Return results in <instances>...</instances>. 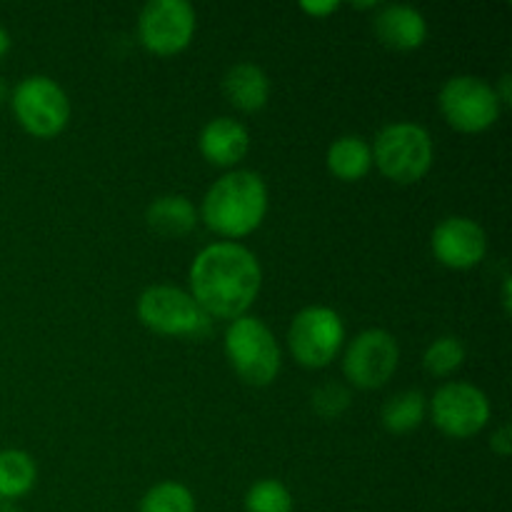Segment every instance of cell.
Listing matches in <instances>:
<instances>
[{"label": "cell", "instance_id": "cell-1", "mask_svg": "<svg viewBox=\"0 0 512 512\" xmlns=\"http://www.w3.org/2000/svg\"><path fill=\"white\" fill-rule=\"evenodd\" d=\"M263 285V268L245 245L233 240L205 245L190 265V295L208 318L248 315Z\"/></svg>", "mask_w": 512, "mask_h": 512}, {"label": "cell", "instance_id": "cell-2", "mask_svg": "<svg viewBox=\"0 0 512 512\" xmlns=\"http://www.w3.org/2000/svg\"><path fill=\"white\" fill-rule=\"evenodd\" d=\"M268 213V185L255 170H230L205 193L200 215L220 238L238 240L260 228Z\"/></svg>", "mask_w": 512, "mask_h": 512}, {"label": "cell", "instance_id": "cell-3", "mask_svg": "<svg viewBox=\"0 0 512 512\" xmlns=\"http://www.w3.org/2000/svg\"><path fill=\"white\" fill-rule=\"evenodd\" d=\"M373 163L380 173L398 185H413L433 168L435 145L428 128L410 120L390 123L375 135Z\"/></svg>", "mask_w": 512, "mask_h": 512}, {"label": "cell", "instance_id": "cell-4", "mask_svg": "<svg viewBox=\"0 0 512 512\" xmlns=\"http://www.w3.org/2000/svg\"><path fill=\"white\" fill-rule=\"evenodd\" d=\"M225 358L230 368L238 373L245 385L265 388L273 383L283 365L280 345L275 340L273 330L255 315H243L238 320H230L225 330Z\"/></svg>", "mask_w": 512, "mask_h": 512}, {"label": "cell", "instance_id": "cell-5", "mask_svg": "<svg viewBox=\"0 0 512 512\" xmlns=\"http://www.w3.org/2000/svg\"><path fill=\"white\" fill-rule=\"evenodd\" d=\"M10 108L20 128L33 138H55L70 120V98L48 75H28L10 93Z\"/></svg>", "mask_w": 512, "mask_h": 512}, {"label": "cell", "instance_id": "cell-6", "mask_svg": "<svg viewBox=\"0 0 512 512\" xmlns=\"http://www.w3.org/2000/svg\"><path fill=\"white\" fill-rule=\"evenodd\" d=\"M135 310L145 328L168 338H200L210 328V318L193 295L175 285L145 288Z\"/></svg>", "mask_w": 512, "mask_h": 512}, {"label": "cell", "instance_id": "cell-7", "mask_svg": "<svg viewBox=\"0 0 512 512\" xmlns=\"http://www.w3.org/2000/svg\"><path fill=\"white\" fill-rule=\"evenodd\" d=\"M345 343V323L328 305H308L288 328V348L298 365L310 370L328 368Z\"/></svg>", "mask_w": 512, "mask_h": 512}, {"label": "cell", "instance_id": "cell-8", "mask_svg": "<svg viewBox=\"0 0 512 512\" xmlns=\"http://www.w3.org/2000/svg\"><path fill=\"white\" fill-rule=\"evenodd\" d=\"M440 113L460 133H483L493 128L500 118L495 85L478 75H453L440 88Z\"/></svg>", "mask_w": 512, "mask_h": 512}, {"label": "cell", "instance_id": "cell-9", "mask_svg": "<svg viewBox=\"0 0 512 512\" xmlns=\"http://www.w3.org/2000/svg\"><path fill=\"white\" fill-rule=\"evenodd\" d=\"M435 428L453 440H465L478 435L490 420V400L473 383H445L435 390L430 400Z\"/></svg>", "mask_w": 512, "mask_h": 512}, {"label": "cell", "instance_id": "cell-10", "mask_svg": "<svg viewBox=\"0 0 512 512\" xmlns=\"http://www.w3.org/2000/svg\"><path fill=\"white\" fill-rule=\"evenodd\" d=\"M400 365L398 340L388 330L370 328L350 340L343 355V373L360 390H378L388 383Z\"/></svg>", "mask_w": 512, "mask_h": 512}, {"label": "cell", "instance_id": "cell-11", "mask_svg": "<svg viewBox=\"0 0 512 512\" xmlns=\"http://www.w3.org/2000/svg\"><path fill=\"white\" fill-rule=\"evenodd\" d=\"M198 18L188 0H150L138 18L140 43L155 55H175L193 40Z\"/></svg>", "mask_w": 512, "mask_h": 512}, {"label": "cell", "instance_id": "cell-12", "mask_svg": "<svg viewBox=\"0 0 512 512\" xmlns=\"http://www.w3.org/2000/svg\"><path fill=\"white\" fill-rule=\"evenodd\" d=\"M430 248L438 263L453 270H470L483 263L488 253V235L483 225L465 215H450L440 220L430 238Z\"/></svg>", "mask_w": 512, "mask_h": 512}, {"label": "cell", "instance_id": "cell-13", "mask_svg": "<svg viewBox=\"0 0 512 512\" xmlns=\"http://www.w3.org/2000/svg\"><path fill=\"white\" fill-rule=\"evenodd\" d=\"M375 35L393 50H415L428 40V20L418 8L405 3L378 5L373 18Z\"/></svg>", "mask_w": 512, "mask_h": 512}, {"label": "cell", "instance_id": "cell-14", "mask_svg": "<svg viewBox=\"0 0 512 512\" xmlns=\"http://www.w3.org/2000/svg\"><path fill=\"white\" fill-rule=\"evenodd\" d=\"M198 148L208 163L220 165V168H233L248 155L250 133L240 120L220 115V118L208 120L200 130Z\"/></svg>", "mask_w": 512, "mask_h": 512}, {"label": "cell", "instance_id": "cell-15", "mask_svg": "<svg viewBox=\"0 0 512 512\" xmlns=\"http://www.w3.org/2000/svg\"><path fill=\"white\" fill-rule=\"evenodd\" d=\"M223 93L230 103L243 113H255V110L265 108L270 100V80L260 65L235 63L223 75Z\"/></svg>", "mask_w": 512, "mask_h": 512}, {"label": "cell", "instance_id": "cell-16", "mask_svg": "<svg viewBox=\"0 0 512 512\" xmlns=\"http://www.w3.org/2000/svg\"><path fill=\"white\" fill-rule=\"evenodd\" d=\"M145 220L160 238H185L198 225V210L185 195L168 193L155 198L145 210Z\"/></svg>", "mask_w": 512, "mask_h": 512}, {"label": "cell", "instance_id": "cell-17", "mask_svg": "<svg viewBox=\"0 0 512 512\" xmlns=\"http://www.w3.org/2000/svg\"><path fill=\"white\" fill-rule=\"evenodd\" d=\"M325 165L338 180L355 183L373 168V148L363 135H340L338 140L330 143Z\"/></svg>", "mask_w": 512, "mask_h": 512}, {"label": "cell", "instance_id": "cell-18", "mask_svg": "<svg viewBox=\"0 0 512 512\" xmlns=\"http://www.w3.org/2000/svg\"><path fill=\"white\" fill-rule=\"evenodd\" d=\"M38 480V465L25 450L0 453V500H18L33 490Z\"/></svg>", "mask_w": 512, "mask_h": 512}, {"label": "cell", "instance_id": "cell-19", "mask_svg": "<svg viewBox=\"0 0 512 512\" xmlns=\"http://www.w3.org/2000/svg\"><path fill=\"white\" fill-rule=\"evenodd\" d=\"M425 413H428V400H425V395L420 390H403V393L393 395L383 405L380 420H383V428L388 433L403 435L420 428L425 420Z\"/></svg>", "mask_w": 512, "mask_h": 512}, {"label": "cell", "instance_id": "cell-20", "mask_svg": "<svg viewBox=\"0 0 512 512\" xmlns=\"http://www.w3.org/2000/svg\"><path fill=\"white\" fill-rule=\"evenodd\" d=\"M140 512H195V495L188 485L163 480L143 495Z\"/></svg>", "mask_w": 512, "mask_h": 512}, {"label": "cell", "instance_id": "cell-21", "mask_svg": "<svg viewBox=\"0 0 512 512\" xmlns=\"http://www.w3.org/2000/svg\"><path fill=\"white\" fill-rule=\"evenodd\" d=\"M293 493L280 480L263 478L245 493V512H293Z\"/></svg>", "mask_w": 512, "mask_h": 512}, {"label": "cell", "instance_id": "cell-22", "mask_svg": "<svg viewBox=\"0 0 512 512\" xmlns=\"http://www.w3.org/2000/svg\"><path fill=\"white\" fill-rule=\"evenodd\" d=\"M465 363V345L463 340L455 335H443V338L433 340L423 355V365L430 375L435 378H448L453 375L460 365Z\"/></svg>", "mask_w": 512, "mask_h": 512}, {"label": "cell", "instance_id": "cell-23", "mask_svg": "<svg viewBox=\"0 0 512 512\" xmlns=\"http://www.w3.org/2000/svg\"><path fill=\"white\" fill-rule=\"evenodd\" d=\"M310 405H313V410L323 420H335L350 408V393L345 385L325 383L313 390V395H310Z\"/></svg>", "mask_w": 512, "mask_h": 512}, {"label": "cell", "instance_id": "cell-24", "mask_svg": "<svg viewBox=\"0 0 512 512\" xmlns=\"http://www.w3.org/2000/svg\"><path fill=\"white\" fill-rule=\"evenodd\" d=\"M490 450H493L495 455H500V458H508L512 453V435H510V425H500L498 430L493 433V438H490Z\"/></svg>", "mask_w": 512, "mask_h": 512}, {"label": "cell", "instance_id": "cell-25", "mask_svg": "<svg viewBox=\"0 0 512 512\" xmlns=\"http://www.w3.org/2000/svg\"><path fill=\"white\" fill-rule=\"evenodd\" d=\"M338 8H340L338 0H325V3H318V0H313V3H310V0H303V3H300V10L313 15V18H325V15L335 13Z\"/></svg>", "mask_w": 512, "mask_h": 512}, {"label": "cell", "instance_id": "cell-26", "mask_svg": "<svg viewBox=\"0 0 512 512\" xmlns=\"http://www.w3.org/2000/svg\"><path fill=\"white\" fill-rule=\"evenodd\" d=\"M495 95H498L500 105H508L512 93H510V73H503V78H500L498 88H495Z\"/></svg>", "mask_w": 512, "mask_h": 512}, {"label": "cell", "instance_id": "cell-27", "mask_svg": "<svg viewBox=\"0 0 512 512\" xmlns=\"http://www.w3.org/2000/svg\"><path fill=\"white\" fill-rule=\"evenodd\" d=\"M10 45H13V40H10L8 28H5V25H0V58H3V55L8 53Z\"/></svg>", "mask_w": 512, "mask_h": 512}, {"label": "cell", "instance_id": "cell-28", "mask_svg": "<svg viewBox=\"0 0 512 512\" xmlns=\"http://www.w3.org/2000/svg\"><path fill=\"white\" fill-rule=\"evenodd\" d=\"M503 305H505V313H510V278H505L503 283Z\"/></svg>", "mask_w": 512, "mask_h": 512}, {"label": "cell", "instance_id": "cell-29", "mask_svg": "<svg viewBox=\"0 0 512 512\" xmlns=\"http://www.w3.org/2000/svg\"><path fill=\"white\" fill-rule=\"evenodd\" d=\"M5 98H8V85H5V80L0 78V103H3Z\"/></svg>", "mask_w": 512, "mask_h": 512}]
</instances>
